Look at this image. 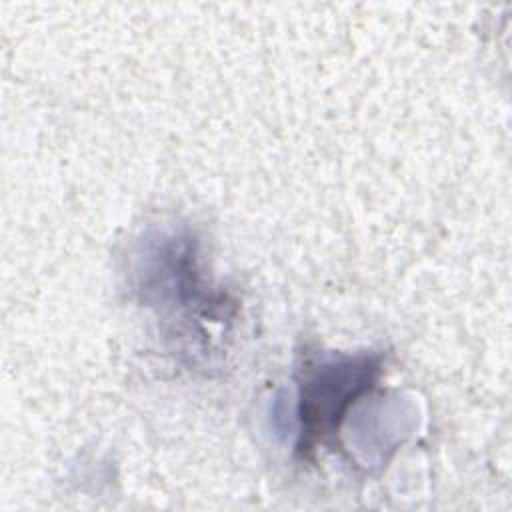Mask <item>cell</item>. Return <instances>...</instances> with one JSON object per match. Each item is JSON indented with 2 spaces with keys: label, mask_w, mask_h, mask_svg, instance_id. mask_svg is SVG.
<instances>
[{
  "label": "cell",
  "mask_w": 512,
  "mask_h": 512,
  "mask_svg": "<svg viewBox=\"0 0 512 512\" xmlns=\"http://www.w3.org/2000/svg\"><path fill=\"white\" fill-rule=\"evenodd\" d=\"M376 372L378 360L368 354L334 358L314 368L302 384L298 450H308L330 434L348 404L370 386Z\"/></svg>",
  "instance_id": "6da1fadb"
}]
</instances>
